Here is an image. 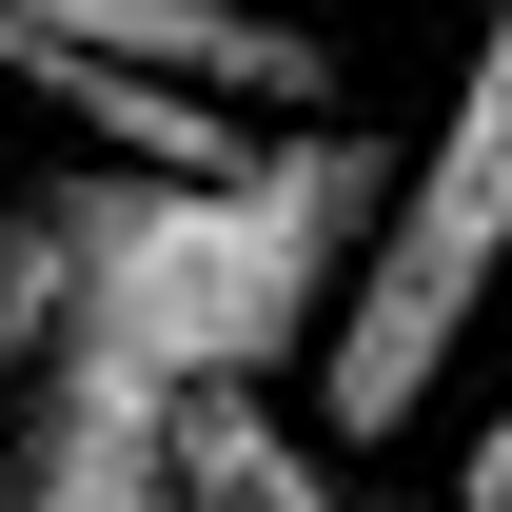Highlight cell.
I'll list each match as a JSON object with an SVG mask.
<instances>
[{"label":"cell","instance_id":"277c9868","mask_svg":"<svg viewBox=\"0 0 512 512\" xmlns=\"http://www.w3.org/2000/svg\"><path fill=\"white\" fill-rule=\"evenodd\" d=\"M60 316H79V178H40L0 197V394L60 355Z\"/></svg>","mask_w":512,"mask_h":512},{"label":"cell","instance_id":"8992f818","mask_svg":"<svg viewBox=\"0 0 512 512\" xmlns=\"http://www.w3.org/2000/svg\"><path fill=\"white\" fill-rule=\"evenodd\" d=\"M453 512H512V375H493V414H473V453H453Z\"/></svg>","mask_w":512,"mask_h":512},{"label":"cell","instance_id":"6da1fadb","mask_svg":"<svg viewBox=\"0 0 512 512\" xmlns=\"http://www.w3.org/2000/svg\"><path fill=\"white\" fill-rule=\"evenodd\" d=\"M493 276H512V0L473 20V60H453L434 158H394V217H375V256H355V296L316 335V434L335 453L414 434L453 394V335L493 316Z\"/></svg>","mask_w":512,"mask_h":512},{"label":"cell","instance_id":"3957f363","mask_svg":"<svg viewBox=\"0 0 512 512\" xmlns=\"http://www.w3.org/2000/svg\"><path fill=\"white\" fill-rule=\"evenodd\" d=\"M20 99H60L99 158H138V178H237L256 158V99H197V79H138V60H79V40H40V60H0Z\"/></svg>","mask_w":512,"mask_h":512},{"label":"cell","instance_id":"5b68a950","mask_svg":"<svg viewBox=\"0 0 512 512\" xmlns=\"http://www.w3.org/2000/svg\"><path fill=\"white\" fill-rule=\"evenodd\" d=\"M178 434H197V493H217V512H355V493L316 473V453H296L276 414H256V375H217V394L178 414Z\"/></svg>","mask_w":512,"mask_h":512},{"label":"cell","instance_id":"7a4b0ae2","mask_svg":"<svg viewBox=\"0 0 512 512\" xmlns=\"http://www.w3.org/2000/svg\"><path fill=\"white\" fill-rule=\"evenodd\" d=\"M138 60V79H197V99H256V119H316V20H276V0H0V60Z\"/></svg>","mask_w":512,"mask_h":512}]
</instances>
